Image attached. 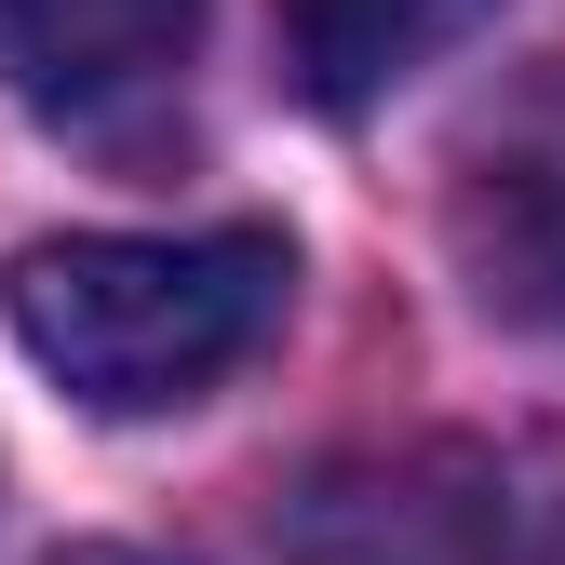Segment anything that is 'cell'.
<instances>
[{
	"label": "cell",
	"instance_id": "6da1fadb",
	"mask_svg": "<svg viewBox=\"0 0 565 565\" xmlns=\"http://www.w3.org/2000/svg\"><path fill=\"white\" fill-rule=\"evenodd\" d=\"M282 297H297L282 230H67V243H28L0 282L14 350L95 417L202 404L230 364H256Z\"/></svg>",
	"mask_w": 565,
	"mask_h": 565
},
{
	"label": "cell",
	"instance_id": "8992f818",
	"mask_svg": "<svg viewBox=\"0 0 565 565\" xmlns=\"http://www.w3.org/2000/svg\"><path fill=\"white\" fill-rule=\"evenodd\" d=\"M54 565H149V552H54Z\"/></svg>",
	"mask_w": 565,
	"mask_h": 565
},
{
	"label": "cell",
	"instance_id": "3957f363",
	"mask_svg": "<svg viewBox=\"0 0 565 565\" xmlns=\"http://www.w3.org/2000/svg\"><path fill=\"white\" fill-rule=\"evenodd\" d=\"M202 0H0V82L67 135H121L175 95Z\"/></svg>",
	"mask_w": 565,
	"mask_h": 565
},
{
	"label": "cell",
	"instance_id": "277c9868",
	"mask_svg": "<svg viewBox=\"0 0 565 565\" xmlns=\"http://www.w3.org/2000/svg\"><path fill=\"white\" fill-rule=\"evenodd\" d=\"M445 243H458V282H471L499 323L565 337V108L499 121V135L458 162Z\"/></svg>",
	"mask_w": 565,
	"mask_h": 565
},
{
	"label": "cell",
	"instance_id": "5b68a950",
	"mask_svg": "<svg viewBox=\"0 0 565 565\" xmlns=\"http://www.w3.org/2000/svg\"><path fill=\"white\" fill-rule=\"evenodd\" d=\"M484 14L499 0H282V67H297L310 108H377L391 82H417Z\"/></svg>",
	"mask_w": 565,
	"mask_h": 565
},
{
	"label": "cell",
	"instance_id": "7a4b0ae2",
	"mask_svg": "<svg viewBox=\"0 0 565 565\" xmlns=\"http://www.w3.org/2000/svg\"><path fill=\"white\" fill-rule=\"evenodd\" d=\"M282 565H539V539L484 445H364L282 499Z\"/></svg>",
	"mask_w": 565,
	"mask_h": 565
}]
</instances>
